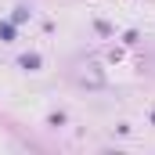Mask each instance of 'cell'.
Instances as JSON below:
<instances>
[{
    "label": "cell",
    "mask_w": 155,
    "mask_h": 155,
    "mask_svg": "<svg viewBox=\"0 0 155 155\" xmlns=\"http://www.w3.org/2000/svg\"><path fill=\"white\" fill-rule=\"evenodd\" d=\"M0 36H4V40H15V25H11V22H4V25H0Z\"/></svg>",
    "instance_id": "cell-2"
},
{
    "label": "cell",
    "mask_w": 155,
    "mask_h": 155,
    "mask_svg": "<svg viewBox=\"0 0 155 155\" xmlns=\"http://www.w3.org/2000/svg\"><path fill=\"white\" fill-rule=\"evenodd\" d=\"M25 18H29V7H25V4H22V7H15V22H25Z\"/></svg>",
    "instance_id": "cell-3"
},
{
    "label": "cell",
    "mask_w": 155,
    "mask_h": 155,
    "mask_svg": "<svg viewBox=\"0 0 155 155\" xmlns=\"http://www.w3.org/2000/svg\"><path fill=\"white\" fill-rule=\"evenodd\" d=\"M22 69H40V54H22Z\"/></svg>",
    "instance_id": "cell-1"
}]
</instances>
